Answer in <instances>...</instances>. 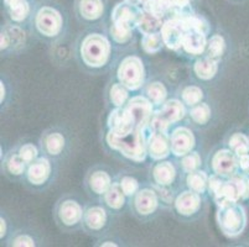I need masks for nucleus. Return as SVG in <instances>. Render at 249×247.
Instances as JSON below:
<instances>
[{
  "mask_svg": "<svg viewBox=\"0 0 249 247\" xmlns=\"http://www.w3.org/2000/svg\"><path fill=\"white\" fill-rule=\"evenodd\" d=\"M106 140L110 148L134 162H142L148 155V140L144 135V129L135 128L125 136H117L108 131Z\"/></svg>",
  "mask_w": 249,
  "mask_h": 247,
  "instance_id": "f257e3e1",
  "label": "nucleus"
},
{
  "mask_svg": "<svg viewBox=\"0 0 249 247\" xmlns=\"http://www.w3.org/2000/svg\"><path fill=\"white\" fill-rule=\"evenodd\" d=\"M216 220L219 230L228 237H237L246 230L248 216L243 205L234 201L218 205Z\"/></svg>",
  "mask_w": 249,
  "mask_h": 247,
  "instance_id": "f03ea898",
  "label": "nucleus"
},
{
  "mask_svg": "<svg viewBox=\"0 0 249 247\" xmlns=\"http://www.w3.org/2000/svg\"><path fill=\"white\" fill-rule=\"evenodd\" d=\"M110 44L107 37L101 33L86 36L81 46V56L85 65L92 68L103 67L109 60Z\"/></svg>",
  "mask_w": 249,
  "mask_h": 247,
  "instance_id": "7ed1b4c3",
  "label": "nucleus"
},
{
  "mask_svg": "<svg viewBox=\"0 0 249 247\" xmlns=\"http://www.w3.org/2000/svg\"><path fill=\"white\" fill-rule=\"evenodd\" d=\"M212 197L217 207L228 201L239 203L246 200L249 198V178L246 174H234L228 181H223Z\"/></svg>",
  "mask_w": 249,
  "mask_h": 247,
  "instance_id": "20e7f679",
  "label": "nucleus"
},
{
  "mask_svg": "<svg viewBox=\"0 0 249 247\" xmlns=\"http://www.w3.org/2000/svg\"><path fill=\"white\" fill-rule=\"evenodd\" d=\"M117 77L119 83L125 85L129 90H138L145 81L144 63L137 56H129L121 62L118 67Z\"/></svg>",
  "mask_w": 249,
  "mask_h": 247,
  "instance_id": "39448f33",
  "label": "nucleus"
},
{
  "mask_svg": "<svg viewBox=\"0 0 249 247\" xmlns=\"http://www.w3.org/2000/svg\"><path fill=\"white\" fill-rule=\"evenodd\" d=\"M63 19L60 11L53 6L45 5L35 14V26L41 35L55 37L62 30Z\"/></svg>",
  "mask_w": 249,
  "mask_h": 247,
  "instance_id": "423d86ee",
  "label": "nucleus"
},
{
  "mask_svg": "<svg viewBox=\"0 0 249 247\" xmlns=\"http://www.w3.org/2000/svg\"><path fill=\"white\" fill-rule=\"evenodd\" d=\"M187 30L189 29L181 17H169L165 20L160 30L165 46L173 51L181 49Z\"/></svg>",
  "mask_w": 249,
  "mask_h": 247,
  "instance_id": "0eeeda50",
  "label": "nucleus"
},
{
  "mask_svg": "<svg viewBox=\"0 0 249 247\" xmlns=\"http://www.w3.org/2000/svg\"><path fill=\"white\" fill-rule=\"evenodd\" d=\"M140 13H142V8L139 5L122 0L121 3H118L113 8L112 15H110V22L119 25V26L126 27L129 30H134L138 27Z\"/></svg>",
  "mask_w": 249,
  "mask_h": 247,
  "instance_id": "6e6552de",
  "label": "nucleus"
},
{
  "mask_svg": "<svg viewBox=\"0 0 249 247\" xmlns=\"http://www.w3.org/2000/svg\"><path fill=\"white\" fill-rule=\"evenodd\" d=\"M125 108L134 120L135 128L145 129L150 124L154 116V110L153 103L149 100L148 97L146 98L142 95L133 97L128 100Z\"/></svg>",
  "mask_w": 249,
  "mask_h": 247,
  "instance_id": "1a4fd4ad",
  "label": "nucleus"
},
{
  "mask_svg": "<svg viewBox=\"0 0 249 247\" xmlns=\"http://www.w3.org/2000/svg\"><path fill=\"white\" fill-rule=\"evenodd\" d=\"M239 168L238 158L232 149H219L212 158L213 173L221 177H233Z\"/></svg>",
  "mask_w": 249,
  "mask_h": 247,
  "instance_id": "9d476101",
  "label": "nucleus"
},
{
  "mask_svg": "<svg viewBox=\"0 0 249 247\" xmlns=\"http://www.w3.org/2000/svg\"><path fill=\"white\" fill-rule=\"evenodd\" d=\"M107 124L110 132L117 136H125L135 129L134 120L125 106L115 108L114 110H112L108 116Z\"/></svg>",
  "mask_w": 249,
  "mask_h": 247,
  "instance_id": "9b49d317",
  "label": "nucleus"
},
{
  "mask_svg": "<svg viewBox=\"0 0 249 247\" xmlns=\"http://www.w3.org/2000/svg\"><path fill=\"white\" fill-rule=\"evenodd\" d=\"M195 136L190 129L178 128L173 131L170 136V145H171V153L176 157H183L187 153L192 152L195 147Z\"/></svg>",
  "mask_w": 249,
  "mask_h": 247,
  "instance_id": "f8f14e48",
  "label": "nucleus"
},
{
  "mask_svg": "<svg viewBox=\"0 0 249 247\" xmlns=\"http://www.w3.org/2000/svg\"><path fill=\"white\" fill-rule=\"evenodd\" d=\"M148 153L153 160L162 161L171 153L170 136L162 131H151L148 139Z\"/></svg>",
  "mask_w": 249,
  "mask_h": 247,
  "instance_id": "ddd939ff",
  "label": "nucleus"
},
{
  "mask_svg": "<svg viewBox=\"0 0 249 247\" xmlns=\"http://www.w3.org/2000/svg\"><path fill=\"white\" fill-rule=\"evenodd\" d=\"M201 208V197L200 194L194 190H186L178 194L175 199V209L178 214L183 216H191L196 214Z\"/></svg>",
  "mask_w": 249,
  "mask_h": 247,
  "instance_id": "4468645a",
  "label": "nucleus"
},
{
  "mask_svg": "<svg viewBox=\"0 0 249 247\" xmlns=\"http://www.w3.org/2000/svg\"><path fill=\"white\" fill-rule=\"evenodd\" d=\"M207 33H202L200 30H195V29H189L183 37L182 49L185 52L192 56H198L202 54L207 49Z\"/></svg>",
  "mask_w": 249,
  "mask_h": 247,
  "instance_id": "2eb2a0df",
  "label": "nucleus"
},
{
  "mask_svg": "<svg viewBox=\"0 0 249 247\" xmlns=\"http://www.w3.org/2000/svg\"><path fill=\"white\" fill-rule=\"evenodd\" d=\"M77 13L87 21H96L104 14V0H77Z\"/></svg>",
  "mask_w": 249,
  "mask_h": 247,
  "instance_id": "dca6fc26",
  "label": "nucleus"
},
{
  "mask_svg": "<svg viewBox=\"0 0 249 247\" xmlns=\"http://www.w3.org/2000/svg\"><path fill=\"white\" fill-rule=\"evenodd\" d=\"M50 173H51V165L47 158H37L33 163L29 165V168L26 171L29 182L35 185L44 184L49 180Z\"/></svg>",
  "mask_w": 249,
  "mask_h": 247,
  "instance_id": "f3484780",
  "label": "nucleus"
},
{
  "mask_svg": "<svg viewBox=\"0 0 249 247\" xmlns=\"http://www.w3.org/2000/svg\"><path fill=\"white\" fill-rule=\"evenodd\" d=\"M83 216L81 205L74 200H65L58 208V219L66 226H74Z\"/></svg>",
  "mask_w": 249,
  "mask_h": 247,
  "instance_id": "a211bd4d",
  "label": "nucleus"
},
{
  "mask_svg": "<svg viewBox=\"0 0 249 247\" xmlns=\"http://www.w3.org/2000/svg\"><path fill=\"white\" fill-rule=\"evenodd\" d=\"M158 205H159V199L155 192L151 189H142L135 196L134 207L140 215L153 214Z\"/></svg>",
  "mask_w": 249,
  "mask_h": 247,
  "instance_id": "6ab92c4d",
  "label": "nucleus"
},
{
  "mask_svg": "<svg viewBox=\"0 0 249 247\" xmlns=\"http://www.w3.org/2000/svg\"><path fill=\"white\" fill-rule=\"evenodd\" d=\"M156 114L164 120H166L169 124H175V122H178L185 117L186 109H185V105L180 100L171 99V100L165 101L162 104L161 110H159Z\"/></svg>",
  "mask_w": 249,
  "mask_h": 247,
  "instance_id": "aec40b11",
  "label": "nucleus"
},
{
  "mask_svg": "<svg viewBox=\"0 0 249 247\" xmlns=\"http://www.w3.org/2000/svg\"><path fill=\"white\" fill-rule=\"evenodd\" d=\"M153 178L156 184L161 187H169L176 178V169L171 162L160 161L153 169Z\"/></svg>",
  "mask_w": 249,
  "mask_h": 247,
  "instance_id": "412c9836",
  "label": "nucleus"
},
{
  "mask_svg": "<svg viewBox=\"0 0 249 247\" xmlns=\"http://www.w3.org/2000/svg\"><path fill=\"white\" fill-rule=\"evenodd\" d=\"M9 16L14 22H22L30 15L31 6L29 0H3Z\"/></svg>",
  "mask_w": 249,
  "mask_h": 247,
  "instance_id": "4be33fe9",
  "label": "nucleus"
},
{
  "mask_svg": "<svg viewBox=\"0 0 249 247\" xmlns=\"http://www.w3.org/2000/svg\"><path fill=\"white\" fill-rule=\"evenodd\" d=\"M162 24H164V17L156 16L154 14L142 9L137 29L142 35H146V33H158L161 30Z\"/></svg>",
  "mask_w": 249,
  "mask_h": 247,
  "instance_id": "5701e85b",
  "label": "nucleus"
},
{
  "mask_svg": "<svg viewBox=\"0 0 249 247\" xmlns=\"http://www.w3.org/2000/svg\"><path fill=\"white\" fill-rule=\"evenodd\" d=\"M194 72L197 78L202 79V81H210V79L214 78L218 72V62L210 57L201 58L195 62Z\"/></svg>",
  "mask_w": 249,
  "mask_h": 247,
  "instance_id": "b1692460",
  "label": "nucleus"
},
{
  "mask_svg": "<svg viewBox=\"0 0 249 247\" xmlns=\"http://www.w3.org/2000/svg\"><path fill=\"white\" fill-rule=\"evenodd\" d=\"M83 220L89 230L98 231L103 229L107 223V213L101 207L89 208L83 215Z\"/></svg>",
  "mask_w": 249,
  "mask_h": 247,
  "instance_id": "393cba45",
  "label": "nucleus"
},
{
  "mask_svg": "<svg viewBox=\"0 0 249 247\" xmlns=\"http://www.w3.org/2000/svg\"><path fill=\"white\" fill-rule=\"evenodd\" d=\"M112 185L110 176L104 171H96L89 177V188L93 193L98 196H104L106 192Z\"/></svg>",
  "mask_w": 249,
  "mask_h": 247,
  "instance_id": "a878e982",
  "label": "nucleus"
},
{
  "mask_svg": "<svg viewBox=\"0 0 249 247\" xmlns=\"http://www.w3.org/2000/svg\"><path fill=\"white\" fill-rule=\"evenodd\" d=\"M125 194L122 190L121 184H112L109 189L104 194V201L108 207L113 210H119L123 208L124 203H125Z\"/></svg>",
  "mask_w": 249,
  "mask_h": 247,
  "instance_id": "bb28decb",
  "label": "nucleus"
},
{
  "mask_svg": "<svg viewBox=\"0 0 249 247\" xmlns=\"http://www.w3.org/2000/svg\"><path fill=\"white\" fill-rule=\"evenodd\" d=\"M186 183L189 189L194 190V192H196V193L198 194H202L205 193V190L207 189L208 177L203 171L196 169V171L190 172V173L187 174Z\"/></svg>",
  "mask_w": 249,
  "mask_h": 247,
  "instance_id": "cd10ccee",
  "label": "nucleus"
},
{
  "mask_svg": "<svg viewBox=\"0 0 249 247\" xmlns=\"http://www.w3.org/2000/svg\"><path fill=\"white\" fill-rule=\"evenodd\" d=\"M171 5H173V0H145L142 9L154 14L156 16L165 17L167 16Z\"/></svg>",
  "mask_w": 249,
  "mask_h": 247,
  "instance_id": "c85d7f7f",
  "label": "nucleus"
},
{
  "mask_svg": "<svg viewBox=\"0 0 249 247\" xmlns=\"http://www.w3.org/2000/svg\"><path fill=\"white\" fill-rule=\"evenodd\" d=\"M162 46H164V41H162L160 31L142 35V49H144V52H146V53H158V52L162 49Z\"/></svg>",
  "mask_w": 249,
  "mask_h": 247,
  "instance_id": "c756f323",
  "label": "nucleus"
},
{
  "mask_svg": "<svg viewBox=\"0 0 249 247\" xmlns=\"http://www.w3.org/2000/svg\"><path fill=\"white\" fill-rule=\"evenodd\" d=\"M228 146L235 153L237 157H241L243 155L249 153V137H247L244 133L235 132L231 136L228 140Z\"/></svg>",
  "mask_w": 249,
  "mask_h": 247,
  "instance_id": "7c9ffc66",
  "label": "nucleus"
},
{
  "mask_svg": "<svg viewBox=\"0 0 249 247\" xmlns=\"http://www.w3.org/2000/svg\"><path fill=\"white\" fill-rule=\"evenodd\" d=\"M146 97L154 105H161L166 100L167 90L161 82H153L146 88Z\"/></svg>",
  "mask_w": 249,
  "mask_h": 247,
  "instance_id": "2f4dec72",
  "label": "nucleus"
},
{
  "mask_svg": "<svg viewBox=\"0 0 249 247\" xmlns=\"http://www.w3.org/2000/svg\"><path fill=\"white\" fill-rule=\"evenodd\" d=\"M109 98L115 108H123L129 100V89L122 83H115L109 90Z\"/></svg>",
  "mask_w": 249,
  "mask_h": 247,
  "instance_id": "473e14b6",
  "label": "nucleus"
},
{
  "mask_svg": "<svg viewBox=\"0 0 249 247\" xmlns=\"http://www.w3.org/2000/svg\"><path fill=\"white\" fill-rule=\"evenodd\" d=\"M207 57L218 61L226 51V41L221 35H213L207 42Z\"/></svg>",
  "mask_w": 249,
  "mask_h": 247,
  "instance_id": "72a5a7b5",
  "label": "nucleus"
},
{
  "mask_svg": "<svg viewBox=\"0 0 249 247\" xmlns=\"http://www.w3.org/2000/svg\"><path fill=\"white\" fill-rule=\"evenodd\" d=\"M65 147V137L60 132H52L45 140V148L51 156L60 155Z\"/></svg>",
  "mask_w": 249,
  "mask_h": 247,
  "instance_id": "f704fd0d",
  "label": "nucleus"
},
{
  "mask_svg": "<svg viewBox=\"0 0 249 247\" xmlns=\"http://www.w3.org/2000/svg\"><path fill=\"white\" fill-rule=\"evenodd\" d=\"M190 116L198 125H206L211 119V109L207 104L198 103L197 105L191 106Z\"/></svg>",
  "mask_w": 249,
  "mask_h": 247,
  "instance_id": "c9c22d12",
  "label": "nucleus"
},
{
  "mask_svg": "<svg viewBox=\"0 0 249 247\" xmlns=\"http://www.w3.org/2000/svg\"><path fill=\"white\" fill-rule=\"evenodd\" d=\"M189 14H192V0H173V5L167 16L183 17Z\"/></svg>",
  "mask_w": 249,
  "mask_h": 247,
  "instance_id": "e433bc0d",
  "label": "nucleus"
},
{
  "mask_svg": "<svg viewBox=\"0 0 249 247\" xmlns=\"http://www.w3.org/2000/svg\"><path fill=\"white\" fill-rule=\"evenodd\" d=\"M182 100L183 103L189 106H195L197 105L198 103H201L203 98V92L201 88L196 87V85H189L185 89L182 90Z\"/></svg>",
  "mask_w": 249,
  "mask_h": 247,
  "instance_id": "4c0bfd02",
  "label": "nucleus"
},
{
  "mask_svg": "<svg viewBox=\"0 0 249 247\" xmlns=\"http://www.w3.org/2000/svg\"><path fill=\"white\" fill-rule=\"evenodd\" d=\"M109 33L112 35L113 40L118 42V44H125V42H128L132 38L133 35V30H129L126 27L119 26V25L112 24V22H110Z\"/></svg>",
  "mask_w": 249,
  "mask_h": 247,
  "instance_id": "58836bf2",
  "label": "nucleus"
},
{
  "mask_svg": "<svg viewBox=\"0 0 249 247\" xmlns=\"http://www.w3.org/2000/svg\"><path fill=\"white\" fill-rule=\"evenodd\" d=\"M6 168H8L9 173H11L13 176H20L26 169V163L20 157L19 153H15V155H11L6 161Z\"/></svg>",
  "mask_w": 249,
  "mask_h": 247,
  "instance_id": "ea45409f",
  "label": "nucleus"
},
{
  "mask_svg": "<svg viewBox=\"0 0 249 247\" xmlns=\"http://www.w3.org/2000/svg\"><path fill=\"white\" fill-rule=\"evenodd\" d=\"M181 166L186 173L194 172L198 169L201 166V157L197 152H190L186 156H183L181 161Z\"/></svg>",
  "mask_w": 249,
  "mask_h": 247,
  "instance_id": "a19ab883",
  "label": "nucleus"
},
{
  "mask_svg": "<svg viewBox=\"0 0 249 247\" xmlns=\"http://www.w3.org/2000/svg\"><path fill=\"white\" fill-rule=\"evenodd\" d=\"M119 184H121L122 190H123L124 194H125L126 197L135 196V194L138 193V190H139V183H138V181L135 180V178H133V177H123Z\"/></svg>",
  "mask_w": 249,
  "mask_h": 247,
  "instance_id": "79ce46f5",
  "label": "nucleus"
},
{
  "mask_svg": "<svg viewBox=\"0 0 249 247\" xmlns=\"http://www.w3.org/2000/svg\"><path fill=\"white\" fill-rule=\"evenodd\" d=\"M19 155L22 160L25 161L26 165H30L34 161L37 160L38 156V149L36 148L35 145L33 144H26L24 146H21V148L19 149Z\"/></svg>",
  "mask_w": 249,
  "mask_h": 247,
  "instance_id": "37998d69",
  "label": "nucleus"
},
{
  "mask_svg": "<svg viewBox=\"0 0 249 247\" xmlns=\"http://www.w3.org/2000/svg\"><path fill=\"white\" fill-rule=\"evenodd\" d=\"M13 246H35V241L29 235H19L13 240Z\"/></svg>",
  "mask_w": 249,
  "mask_h": 247,
  "instance_id": "c03bdc74",
  "label": "nucleus"
},
{
  "mask_svg": "<svg viewBox=\"0 0 249 247\" xmlns=\"http://www.w3.org/2000/svg\"><path fill=\"white\" fill-rule=\"evenodd\" d=\"M238 158V165L239 168L244 172V173H248L249 172V153L248 155H243Z\"/></svg>",
  "mask_w": 249,
  "mask_h": 247,
  "instance_id": "a18cd8bd",
  "label": "nucleus"
},
{
  "mask_svg": "<svg viewBox=\"0 0 249 247\" xmlns=\"http://www.w3.org/2000/svg\"><path fill=\"white\" fill-rule=\"evenodd\" d=\"M10 45V36L6 33H1V51L6 49Z\"/></svg>",
  "mask_w": 249,
  "mask_h": 247,
  "instance_id": "49530a36",
  "label": "nucleus"
},
{
  "mask_svg": "<svg viewBox=\"0 0 249 247\" xmlns=\"http://www.w3.org/2000/svg\"><path fill=\"white\" fill-rule=\"evenodd\" d=\"M5 235H6V221L1 217V219H0V237L3 239Z\"/></svg>",
  "mask_w": 249,
  "mask_h": 247,
  "instance_id": "de8ad7c7",
  "label": "nucleus"
},
{
  "mask_svg": "<svg viewBox=\"0 0 249 247\" xmlns=\"http://www.w3.org/2000/svg\"><path fill=\"white\" fill-rule=\"evenodd\" d=\"M0 89H1V99H0V101H1V104H3L4 99H5V85H4V83L1 82V84H0Z\"/></svg>",
  "mask_w": 249,
  "mask_h": 247,
  "instance_id": "09e8293b",
  "label": "nucleus"
},
{
  "mask_svg": "<svg viewBox=\"0 0 249 247\" xmlns=\"http://www.w3.org/2000/svg\"><path fill=\"white\" fill-rule=\"evenodd\" d=\"M102 246H113V247H115V246H117V244H114V242H112V241H107V242H104V244H102Z\"/></svg>",
  "mask_w": 249,
  "mask_h": 247,
  "instance_id": "8fccbe9b",
  "label": "nucleus"
},
{
  "mask_svg": "<svg viewBox=\"0 0 249 247\" xmlns=\"http://www.w3.org/2000/svg\"><path fill=\"white\" fill-rule=\"evenodd\" d=\"M124 1H128V3H132V4H135V5H138L137 0H124Z\"/></svg>",
  "mask_w": 249,
  "mask_h": 247,
  "instance_id": "3c124183",
  "label": "nucleus"
}]
</instances>
